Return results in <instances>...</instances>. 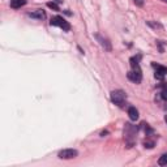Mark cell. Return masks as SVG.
Listing matches in <instances>:
<instances>
[{"label":"cell","mask_w":167,"mask_h":167,"mask_svg":"<svg viewBox=\"0 0 167 167\" xmlns=\"http://www.w3.org/2000/svg\"><path fill=\"white\" fill-rule=\"evenodd\" d=\"M136 133H137V127L131 124V123H127L124 127V140L127 147H132L136 142Z\"/></svg>","instance_id":"obj_1"},{"label":"cell","mask_w":167,"mask_h":167,"mask_svg":"<svg viewBox=\"0 0 167 167\" xmlns=\"http://www.w3.org/2000/svg\"><path fill=\"white\" fill-rule=\"evenodd\" d=\"M50 24H51V26H59V28H61L64 30V32H69L71 30V25H69V22L68 21H65L63 17H60V16H55V17H52L51 18V21H50Z\"/></svg>","instance_id":"obj_2"},{"label":"cell","mask_w":167,"mask_h":167,"mask_svg":"<svg viewBox=\"0 0 167 167\" xmlns=\"http://www.w3.org/2000/svg\"><path fill=\"white\" fill-rule=\"evenodd\" d=\"M125 99H127V95H125V93L123 90L111 91V101H112L115 104H117V106H123Z\"/></svg>","instance_id":"obj_3"},{"label":"cell","mask_w":167,"mask_h":167,"mask_svg":"<svg viewBox=\"0 0 167 167\" xmlns=\"http://www.w3.org/2000/svg\"><path fill=\"white\" fill-rule=\"evenodd\" d=\"M78 152L75 149H64V150H60L58 157L60 159H72V158H76L77 157Z\"/></svg>","instance_id":"obj_4"},{"label":"cell","mask_w":167,"mask_h":167,"mask_svg":"<svg viewBox=\"0 0 167 167\" xmlns=\"http://www.w3.org/2000/svg\"><path fill=\"white\" fill-rule=\"evenodd\" d=\"M128 78L131 80L132 82H134V84H140L141 82V80H142V73H141V71H131V72H128Z\"/></svg>","instance_id":"obj_5"},{"label":"cell","mask_w":167,"mask_h":167,"mask_svg":"<svg viewBox=\"0 0 167 167\" xmlns=\"http://www.w3.org/2000/svg\"><path fill=\"white\" fill-rule=\"evenodd\" d=\"M95 39L99 42V45L104 48V50H107V51H111V45H110V42L106 39V38H103V37L101 34H95Z\"/></svg>","instance_id":"obj_6"},{"label":"cell","mask_w":167,"mask_h":167,"mask_svg":"<svg viewBox=\"0 0 167 167\" xmlns=\"http://www.w3.org/2000/svg\"><path fill=\"white\" fill-rule=\"evenodd\" d=\"M156 67V78L163 80V77L167 75V68L163 65H154Z\"/></svg>","instance_id":"obj_7"},{"label":"cell","mask_w":167,"mask_h":167,"mask_svg":"<svg viewBox=\"0 0 167 167\" xmlns=\"http://www.w3.org/2000/svg\"><path fill=\"white\" fill-rule=\"evenodd\" d=\"M128 115H129V119L131 120H137L138 119V111L136 110V107H129L128 108Z\"/></svg>","instance_id":"obj_8"},{"label":"cell","mask_w":167,"mask_h":167,"mask_svg":"<svg viewBox=\"0 0 167 167\" xmlns=\"http://www.w3.org/2000/svg\"><path fill=\"white\" fill-rule=\"evenodd\" d=\"M29 16L32 17V18H38V20H43V18L46 17L45 12H43L42 9H38V11H35V12H33V13H29Z\"/></svg>","instance_id":"obj_9"},{"label":"cell","mask_w":167,"mask_h":167,"mask_svg":"<svg viewBox=\"0 0 167 167\" xmlns=\"http://www.w3.org/2000/svg\"><path fill=\"white\" fill-rule=\"evenodd\" d=\"M26 4V0H11V7L12 8H21L22 5H25Z\"/></svg>","instance_id":"obj_10"},{"label":"cell","mask_w":167,"mask_h":167,"mask_svg":"<svg viewBox=\"0 0 167 167\" xmlns=\"http://www.w3.org/2000/svg\"><path fill=\"white\" fill-rule=\"evenodd\" d=\"M138 59H140V56L131 58V67H132L133 71H141L140 69V64H138Z\"/></svg>","instance_id":"obj_11"},{"label":"cell","mask_w":167,"mask_h":167,"mask_svg":"<svg viewBox=\"0 0 167 167\" xmlns=\"http://www.w3.org/2000/svg\"><path fill=\"white\" fill-rule=\"evenodd\" d=\"M158 165H159V166H167V154H163L162 157H159Z\"/></svg>","instance_id":"obj_12"},{"label":"cell","mask_w":167,"mask_h":167,"mask_svg":"<svg viewBox=\"0 0 167 167\" xmlns=\"http://www.w3.org/2000/svg\"><path fill=\"white\" fill-rule=\"evenodd\" d=\"M160 97H162V99L167 101V84H165L162 86V91H160Z\"/></svg>","instance_id":"obj_13"},{"label":"cell","mask_w":167,"mask_h":167,"mask_svg":"<svg viewBox=\"0 0 167 167\" xmlns=\"http://www.w3.org/2000/svg\"><path fill=\"white\" fill-rule=\"evenodd\" d=\"M47 7L50 8V9H52V11H60L59 9V5L55 3V2H50V3H47Z\"/></svg>","instance_id":"obj_14"},{"label":"cell","mask_w":167,"mask_h":167,"mask_svg":"<svg viewBox=\"0 0 167 167\" xmlns=\"http://www.w3.org/2000/svg\"><path fill=\"white\" fill-rule=\"evenodd\" d=\"M144 146L147 147V149H152V147H154V141H145Z\"/></svg>","instance_id":"obj_15"},{"label":"cell","mask_w":167,"mask_h":167,"mask_svg":"<svg viewBox=\"0 0 167 167\" xmlns=\"http://www.w3.org/2000/svg\"><path fill=\"white\" fill-rule=\"evenodd\" d=\"M147 25H150V26H153V28H158V29H162V25H159V24H153V22H147Z\"/></svg>","instance_id":"obj_16"},{"label":"cell","mask_w":167,"mask_h":167,"mask_svg":"<svg viewBox=\"0 0 167 167\" xmlns=\"http://www.w3.org/2000/svg\"><path fill=\"white\" fill-rule=\"evenodd\" d=\"M134 4L138 5V7H142L144 5V0H134Z\"/></svg>","instance_id":"obj_17"},{"label":"cell","mask_w":167,"mask_h":167,"mask_svg":"<svg viewBox=\"0 0 167 167\" xmlns=\"http://www.w3.org/2000/svg\"><path fill=\"white\" fill-rule=\"evenodd\" d=\"M165 121H166V123H167V115H166V116H165Z\"/></svg>","instance_id":"obj_18"},{"label":"cell","mask_w":167,"mask_h":167,"mask_svg":"<svg viewBox=\"0 0 167 167\" xmlns=\"http://www.w3.org/2000/svg\"><path fill=\"white\" fill-rule=\"evenodd\" d=\"M55 2H56V3H60V2H61V0H55Z\"/></svg>","instance_id":"obj_19"},{"label":"cell","mask_w":167,"mask_h":167,"mask_svg":"<svg viewBox=\"0 0 167 167\" xmlns=\"http://www.w3.org/2000/svg\"><path fill=\"white\" fill-rule=\"evenodd\" d=\"M166 2H167V0H166Z\"/></svg>","instance_id":"obj_20"}]
</instances>
